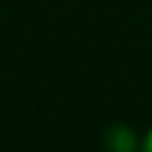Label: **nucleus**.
Masks as SVG:
<instances>
[{"label": "nucleus", "mask_w": 152, "mask_h": 152, "mask_svg": "<svg viewBox=\"0 0 152 152\" xmlns=\"http://www.w3.org/2000/svg\"><path fill=\"white\" fill-rule=\"evenodd\" d=\"M140 150H142V152H152V127H150V129L146 131V135L142 137Z\"/></svg>", "instance_id": "f03ea898"}, {"label": "nucleus", "mask_w": 152, "mask_h": 152, "mask_svg": "<svg viewBox=\"0 0 152 152\" xmlns=\"http://www.w3.org/2000/svg\"><path fill=\"white\" fill-rule=\"evenodd\" d=\"M104 146L108 152H137L140 140L127 125H113L104 133Z\"/></svg>", "instance_id": "f257e3e1"}]
</instances>
